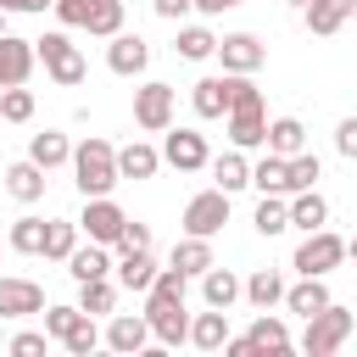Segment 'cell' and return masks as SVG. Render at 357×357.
<instances>
[{"instance_id": "d4e9b609", "label": "cell", "mask_w": 357, "mask_h": 357, "mask_svg": "<svg viewBox=\"0 0 357 357\" xmlns=\"http://www.w3.org/2000/svg\"><path fill=\"white\" fill-rule=\"evenodd\" d=\"M156 167H162V151L145 145V139H134V145L117 151V173L123 178H156Z\"/></svg>"}, {"instance_id": "680465c9", "label": "cell", "mask_w": 357, "mask_h": 357, "mask_svg": "<svg viewBox=\"0 0 357 357\" xmlns=\"http://www.w3.org/2000/svg\"><path fill=\"white\" fill-rule=\"evenodd\" d=\"M50 357H56V351H50ZM61 357H73V351H61Z\"/></svg>"}, {"instance_id": "1f68e13d", "label": "cell", "mask_w": 357, "mask_h": 357, "mask_svg": "<svg viewBox=\"0 0 357 357\" xmlns=\"http://www.w3.org/2000/svg\"><path fill=\"white\" fill-rule=\"evenodd\" d=\"M45 218H17L11 223V251H22V257H45Z\"/></svg>"}, {"instance_id": "83f0119b", "label": "cell", "mask_w": 357, "mask_h": 357, "mask_svg": "<svg viewBox=\"0 0 357 357\" xmlns=\"http://www.w3.org/2000/svg\"><path fill=\"white\" fill-rule=\"evenodd\" d=\"M284 307L301 312V318H318V312L329 307V284H324V279H301V284L284 290Z\"/></svg>"}, {"instance_id": "5bb4252c", "label": "cell", "mask_w": 357, "mask_h": 357, "mask_svg": "<svg viewBox=\"0 0 357 357\" xmlns=\"http://www.w3.org/2000/svg\"><path fill=\"white\" fill-rule=\"evenodd\" d=\"M45 312V290L33 279H0V318H28Z\"/></svg>"}, {"instance_id": "52a82bcc", "label": "cell", "mask_w": 357, "mask_h": 357, "mask_svg": "<svg viewBox=\"0 0 357 357\" xmlns=\"http://www.w3.org/2000/svg\"><path fill=\"white\" fill-rule=\"evenodd\" d=\"M78 229L89 234V245H117V240H123V229H128V212H123L112 195H106V201H84Z\"/></svg>"}, {"instance_id": "ffe728a7", "label": "cell", "mask_w": 357, "mask_h": 357, "mask_svg": "<svg viewBox=\"0 0 357 357\" xmlns=\"http://www.w3.org/2000/svg\"><path fill=\"white\" fill-rule=\"evenodd\" d=\"M201 296H206V307H212V312H229V307L245 296V279H234L229 268H212V273L201 279Z\"/></svg>"}, {"instance_id": "11a10c76", "label": "cell", "mask_w": 357, "mask_h": 357, "mask_svg": "<svg viewBox=\"0 0 357 357\" xmlns=\"http://www.w3.org/2000/svg\"><path fill=\"white\" fill-rule=\"evenodd\" d=\"M0 39H6V11H0Z\"/></svg>"}, {"instance_id": "74e56055", "label": "cell", "mask_w": 357, "mask_h": 357, "mask_svg": "<svg viewBox=\"0 0 357 357\" xmlns=\"http://www.w3.org/2000/svg\"><path fill=\"white\" fill-rule=\"evenodd\" d=\"M78 324H84L78 307H45V335H50V340H67Z\"/></svg>"}, {"instance_id": "603a6c76", "label": "cell", "mask_w": 357, "mask_h": 357, "mask_svg": "<svg viewBox=\"0 0 357 357\" xmlns=\"http://www.w3.org/2000/svg\"><path fill=\"white\" fill-rule=\"evenodd\" d=\"M351 6L357 0H307V28L318 39H329V33H340V22H351Z\"/></svg>"}, {"instance_id": "f907efd6", "label": "cell", "mask_w": 357, "mask_h": 357, "mask_svg": "<svg viewBox=\"0 0 357 357\" xmlns=\"http://www.w3.org/2000/svg\"><path fill=\"white\" fill-rule=\"evenodd\" d=\"M257 357H296V346L284 340V346H257Z\"/></svg>"}, {"instance_id": "484cf974", "label": "cell", "mask_w": 357, "mask_h": 357, "mask_svg": "<svg viewBox=\"0 0 357 357\" xmlns=\"http://www.w3.org/2000/svg\"><path fill=\"white\" fill-rule=\"evenodd\" d=\"M329 223V201L318 195V190H301V195H290V229H307V234H318Z\"/></svg>"}, {"instance_id": "4316f807", "label": "cell", "mask_w": 357, "mask_h": 357, "mask_svg": "<svg viewBox=\"0 0 357 357\" xmlns=\"http://www.w3.org/2000/svg\"><path fill=\"white\" fill-rule=\"evenodd\" d=\"M156 273H162V268H156V257H151V251H134V257H117V284H123V290H145V296H151V284H156Z\"/></svg>"}, {"instance_id": "e575fe53", "label": "cell", "mask_w": 357, "mask_h": 357, "mask_svg": "<svg viewBox=\"0 0 357 357\" xmlns=\"http://www.w3.org/2000/svg\"><path fill=\"white\" fill-rule=\"evenodd\" d=\"M184 61H206V56H218V33L212 28H178V45H173Z\"/></svg>"}, {"instance_id": "8fae6325", "label": "cell", "mask_w": 357, "mask_h": 357, "mask_svg": "<svg viewBox=\"0 0 357 357\" xmlns=\"http://www.w3.org/2000/svg\"><path fill=\"white\" fill-rule=\"evenodd\" d=\"M33 61H39L33 39L6 33V39H0V89H22V84H28V73H33Z\"/></svg>"}, {"instance_id": "7c38bea8", "label": "cell", "mask_w": 357, "mask_h": 357, "mask_svg": "<svg viewBox=\"0 0 357 357\" xmlns=\"http://www.w3.org/2000/svg\"><path fill=\"white\" fill-rule=\"evenodd\" d=\"M106 67H112L117 78H139V73L151 67V45H145L139 33H117V39L106 45Z\"/></svg>"}, {"instance_id": "f546056e", "label": "cell", "mask_w": 357, "mask_h": 357, "mask_svg": "<svg viewBox=\"0 0 357 357\" xmlns=\"http://www.w3.org/2000/svg\"><path fill=\"white\" fill-rule=\"evenodd\" d=\"M251 184H257L262 195H290V162H284V156H262V162L251 167Z\"/></svg>"}, {"instance_id": "ac0fdd59", "label": "cell", "mask_w": 357, "mask_h": 357, "mask_svg": "<svg viewBox=\"0 0 357 357\" xmlns=\"http://www.w3.org/2000/svg\"><path fill=\"white\" fill-rule=\"evenodd\" d=\"M6 195L33 206V201L45 195V167H33L28 156H22V162H11V167H6Z\"/></svg>"}, {"instance_id": "f35d334b", "label": "cell", "mask_w": 357, "mask_h": 357, "mask_svg": "<svg viewBox=\"0 0 357 357\" xmlns=\"http://www.w3.org/2000/svg\"><path fill=\"white\" fill-rule=\"evenodd\" d=\"M257 346H284L290 340V329H284V318H273V312H257V324L245 329Z\"/></svg>"}, {"instance_id": "816d5d0a", "label": "cell", "mask_w": 357, "mask_h": 357, "mask_svg": "<svg viewBox=\"0 0 357 357\" xmlns=\"http://www.w3.org/2000/svg\"><path fill=\"white\" fill-rule=\"evenodd\" d=\"M134 357H173L167 346H145V351H134Z\"/></svg>"}, {"instance_id": "44dd1931", "label": "cell", "mask_w": 357, "mask_h": 357, "mask_svg": "<svg viewBox=\"0 0 357 357\" xmlns=\"http://www.w3.org/2000/svg\"><path fill=\"white\" fill-rule=\"evenodd\" d=\"M284 290H290V284H284V273H279V268H257V273L245 279V301H251L257 312L279 307V301H284Z\"/></svg>"}, {"instance_id": "e0dca14e", "label": "cell", "mask_w": 357, "mask_h": 357, "mask_svg": "<svg viewBox=\"0 0 357 357\" xmlns=\"http://www.w3.org/2000/svg\"><path fill=\"white\" fill-rule=\"evenodd\" d=\"M307 151V128H301V117H273L268 123V156H301Z\"/></svg>"}, {"instance_id": "7bdbcfd3", "label": "cell", "mask_w": 357, "mask_h": 357, "mask_svg": "<svg viewBox=\"0 0 357 357\" xmlns=\"http://www.w3.org/2000/svg\"><path fill=\"white\" fill-rule=\"evenodd\" d=\"M61 351H73V357H89V351H100V335H95V318H84L67 340H61Z\"/></svg>"}, {"instance_id": "60d3db41", "label": "cell", "mask_w": 357, "mask_h": 357, "mask_svg": "<svg viewBox=\"0 0 357 357\" xmlns=\"http://www.w3.org/2000/svg\"><path fill=\"white\" fill-rule=\"evenodd\" d=\"M6 351H11V357H50V335L22 329V335H11V340H6Z\"/></svg>"}, {"instance_id": "9f6ffc18", "label": "cell", "mask_w": 357, "mask_h": 357, "mask_svg": "<svg viewBox=\"0 0 357 357\" xmlns=\"http://www.w3.org/2000/svg\"><path fill=\"white\" fill-rule=\"evenodd\" d=\"M290 6H301V11H307V0H290Z\"/></svg>"}, {"instance_id": "2e32d148", "label": "cell", "mask_w": 357, "mask_h": 357, "mask_svg": "<svg viewBox=\"0 0 357 357\" xmlns=\"http://www.w3.org/2000/svg\"><path fill=\"white\" fill-rule=\"evenodd\" d=\"M167 268H178L184 279H206V273L218 268V262H212V240H190V234H184V240L173 245V257H167Z\"/></svg>"}, {"instance_id": "5b68a950", "label": "cell", "mask_w": 357, "mask_h": 357, "mask_svg": "<svg viewBox=\"0 0 357 357\" xmlns=\"http://www.w3.org/2000/svg\"><path fill=\"white\" fill-rule=\"evenodd\" d=\"M223 223H229V195H223V190L190 195V206H184V234H190V240H212Z\"/></svg>"}, {"instance_id": "836d02e7", "label": "cell", "mask_w": 357, "mask_h": 357, "mask_svg": "<svg viewBox=\"0 0 357 357\" xmlns=\"http://www.w3.org/2000/svg\"><path fill=\"white\" fill-rule=\"evenodd\" d=\"M112 307H117V284H112V279L78 284V312H84V318H100V312H112Z\"/></svg>"}, {"instance_id": "9c48e42d", "label": "cell", "mask_w": 357, "mask_h": 357, "mask_svg": "<svg viewBox=\"0 0 357 357\" xmlns=\"http://www.w3.org/2000/svg\"><path fill=\"white\" fill-rule=\"evenodd\" d=\"M134 123L145 134H167L173 128V89L167 84H139L134 89Z\"/></svg>"}, {"instance_id": "7dc6e473", "label": "cell", "mask_w": 357, "mask_h": 357, "mask_svg": "<svg viewBox=\"0 0 357 357\" xmlns=\"http://www.w3.org/2000/svg\"><path fill=\"white\" fill-rule=\"evenodd\" d=\"M223 357H257V340H251V335H234V340L223 346Z\"/></svg>"}, {"instance_id": "db71d44e", "label": "cell", "mask_w": 357, "mask_h": 357, "mask_svg": "<svg viewBox=\"0 0 357 357\" xmlns=\"http://www.w3.org/2000/svg\"><path fill=\"white\" fill-rule=\"evenodd\" d=\"M89 357H117V351H106V346H100V351H89Z\"/></svg>"}, {"instance_id": "3957f363", "label": "cell", "mask_w": 357, "mask_h": 357, "mask_svg": "<svg viewBox=\"0 0 357 357\" xmlns=\"http://www.w3.org/2000/svg\"><path fill=\"white\" fill-rule=\"evenodd\" d=\"M33 50H39V61H45V73L61 84V89H78L84 84V56H78V45L67 39V33H45V39H33Z\"/></svg>"}, {"instance_id": "cb8c5ba5", "label": "cell", "mask_w": 357, "mask_h": 357, "mask_svg": "<svg viewBox=\"0 0 357 357\" xmlns=\"http://www.w3.org/2000/svg\"><path fill=\"white\" fill-rule=\"evenodd\" d=\"M28 162L33 167H61V162H73V145H67V134H56V128H45V134H33L28 139Z\"/></svg>"}, {"instance_id": "f6af8a7d", "label": "cell", "mask_w": 357, "mask_h": 357, "mask_svg": "<svg viewBox=\"0 0 357 357\" xmlns=\"http://www.w3.org/2000/svg\"><path fill=\"white\" fill-rule=\"evenodd\" d=\"M335 151H340L346 162H357V117H340V128H335Z\"/></svg>"}, {"instance_id": "7402d4cb", "label": "cell", "mask_w": 357, "mask_h": 357, "mask_svg": "<svg viewBox=\"0 0 357 357\" xmlns=\"http://www.w3.org/2000/svg\"><path fill=\"white\" fill-rule=\"evenodd\" d=\"M190 340H195L201 351H223V346L234 340V335H229V312H212V307L195 312V318H190Z\"/></svg>"}, {"instance_id": "4fadbf2b", "label": "cell", "mask_w": 357, "mask_h": 357, "mask_svg": "<svg viewBox=\"0 0 357 357\" xmlns=\"http://www.w3.org/2000/svg\"><path fill=\"white\" fill-rule=\"evenodd\" d=\"M145 340H151V324H145V312H117V318L106 324V351H117V357H134V351H145Z\"/></svg>"}, {"instance_id": "681fc988", "label": "cell", "mask_w": 357, "mask_h": 357, "mask_svg": "<svg viewBox=\"0 0 357 357\" xmlns=\"http://www.w3.org/2000/svg\"><path fill=\"white\" fill-rule=\"evenodd\" d=\"M45 6H56V0H0V11H45Z\"/></svg>"}, {"instance_id": "30bf717a", "label": "cell", "mask_w": 357, "mask_h": 357, "mask_svg": "<svg viewBox=\"0 0 357 357\" xmlns=\"http://www.w3.org/2000/svg\"><path fill=\"white\" fill-rule=\"evenodd\" d=\"M145 324H151V335H156V346H178V340H190V312H184V301H156V296H145Z\"/></svg>"}, {"instance_id": "7a4b0ae2", "label": "cell", "mask_w": 357, "mask_h": 357, "mask_svg": "<svg viewBox=\"0 0 357 357\" xmlns=\"http://www.w3.org/2000/svg\"><path fill=\"white\" fill-rule=\"evenodd\" d=\"M351 329H357V318L329 301L318 318H307V329H301V357H329V351H340Z\"/></svg>"}, {"instance_id": "ba28073f", "label": "cell", "mask_w": 357, "mask_h": 357, "mask_svg": "<svg viewBox=\"0 0 357 357\" xmlns=\"http://www.w3.org/2000/svg\"><path fill=\"white\" fill-rule=\"evenodd\" d=\"M218 61H223V73L251 78V73L268 61V45H262L257 33H223V39H218Z\"/></svg>"}, {"instance_id": "f1b7e54d", "label": "cell", "mask_w": 357, "mask_h": 357, "mask_svg": "<svg viewBox=\"0 0 357 357\" xmlns=\"http://www.w3.org/2000/svg\"><path fill=\"white\" fill-rule=\"evenodd\" d=\"M212 178H218V190H223V195H234V190H245V184H251V162H245L240 151H223V156L212 162Z\"/></svg>"}, {"instance_id": "277c9868", "label": "cell", "mask_w": 357, "mask_h": 357, "mask_svg": "<svg viewBox=\"0 0 357 357\" xmlns=\"http://www.w3.org/2000/svg\"><path fill=\"white\" fill-rule=\"evenodd\" d=\"M346 262V240L340 234H329V229H318V234H307L301 245H296V257H290V268L301 273V279H324L329 268H340Z\"/></svg>"}, {"instance_id": "b9f144b4", "label": "cell", "mask_w": 357, "mask_h": 357, "mask_svg": "<svg viewBox=\"0 0 357 357\" xmlns=\"http://www.w3.org/2000/svg\"><path fill=\"white\" fill-rule=\"evenodd\" d=\"M184 290H190V279H184L178 268H162V273H156V284H151V296H156V301H184Z\"/></svg>"}, {"instance_id": "9a60e30c", "label": "cell", "mask_w": 357, "mask_h": 357, "mask_svg": "<svg viewBox=\"0 0 357 357\" xmlns=\"http://www.w3.org/2000/svg\"><path fill=\"white\" fill-rule=\"evenodd\" d=\"M190 100H195L201 117H229V106H234V78H229V73H223V78L212 73V78H201V84L190 89Z\"/></svg>"}, {"instance_id": "c3c4849f", "label": "cell", "mask_w": 357, "mask_h": 357, "mask_svg": "<svg viewBox=\"0 0 357 357\" xmlns=\"http://www.w3.org/2000/svg\"><path fill=\"white\" fill-rule=\"evenodd\" d=\"M234 6H245V0H195V11H206V17H223V11H234Z\"/></svg>"}, {"instance_id": "ee69618b", "label": "cell", "mask_w": 357, "mask_h": 357, "mask_svg": "<svg viewBox=\"0 0 357 357\" xmlns=\"http://www.w3.org/2000/svg\"><path fill=\"white\" fill-rule=\"evenodd\" d=\"M117 251H123V257L151 251V223H128V229H123V240H117Z\"/></svg>"}, {"instance_id": "8d00e7d4", "label": "cell", "mask_w": 357, "mask_h": 357, "mask_svg": "<svg viewBox=\"0 0 357 357\" xmlns=\"http://www.w3.org/2000/svg\"><path fill=\"white\" fill-rule=\"evenodd\" d=\"M324 178V167H318V156L312 151H301V156H290V195H301V190H312Z\"/></svg>"}, {"instance_id": "ab89813d", "label": "cell", "mask_w": 357, "mask_h": 357, "mask_svg": "<svg viewBox=\"0 0 357 357\" xmlns=\"http://www.w3.org/2000/svg\"><path fill=\"white\" fill-rule=\"evenodd\" d=\"M95 11H100V0H56L61 28H89V22H95Z\"/></svg>"}, {"instance_id": "4dcf8cb0", "label": "cell", "mask_w": 357, "mask_h": 357, "mask_svg": "<svg viewBox=\"0 0 357 357\" xmlns=\"http://www.w3.org/2000/svg\"><path fill=\"white\" fill-rule=\"evenodd\" d=\"M251 223H257V234H284L290 229V201H279V195H262L257 201V212H251Z\"/></svg>"}, {"instance_id": "91938a15", "label": "cell", "mask_w": 357, "mask_h": 357, "mask_svg": "<svg viewBox=\"0 0 357 357\" xmlns=\"http://www.w3.org/2000/svg\"><path fill=\"white\" fill-rule=\"evenodd\" d=\"M329 357H340V351H329Z\"/></svg>"}, {"instance_id": "d6986e66", "label": "cell", "mask_w": 357, "mask_h": 357, "mask_svg": "<svg viewBox=\"0 0 357 357\" xmlns=\"http://www.w3.org/2000/svg\"><path fill=\"white\" fill-rule=\"evenodd\" d=\"M117 262H112V251L106 245H78L73 257H67V273L78 279V284H95V279H106Z\"/></svg>"}, {"instance_id": "8992f818", "label": "cell", "mask_w": 357, "mask_h": 357, "mask_svg": "<svg viewBox=\"0 0 357 357\" xmlns=\"http://www.w3.org/2000/svg\"><path fill=\"white\" fill-rule=\"evenodd\" d=\"M162 162L178 167V173H201V167H212L206 134H195V128H167V139H162Z\"/></svg>"}, {"instance_id": "d590c367", "label": "cell", "mask_w": 357, "mask_h": 357, "mask_svg": "<svg viewBox=\"0 0 357 357\" xmlns=\"http://www.w3.org/2000/svg\"><path fill=\"white\" fill-rule=\"evenodd\" d=\"M33 117V89H0V123H28Z\"/></svg>"}, {"instance_id": "6f0895ef", "label": "cell", "mask_w": 357, "mask_h": 357, "mask_svg": "<svg viewBox=\"0 0 357 357\" xmlns=\"http://www.w3.org/2000/svg\"><path fill=\"white\" fill-rule=\"evenodd\" d=\"M351 22H357V6H351Z\"/></svg>"}, {"instance_id": "6da1fadb", "label": "cell", "mask_w": 357, "mask_h": 357, "mask_svg": "<svg viewBox=\"0 0 357 357\" xmlns=\"http://www.w3.org/2000/svg\"><path fill=\"white\" fill-rule=\"evenodd\" d=\"M73 178H78L84 201H106L112 184L123 178V173H117V151H112V139L89 134L84 145H73Z\"/></svg>"}, {"instance_id": "f5cc1de1", "label": "cell", "mask_w": 357, "mask_h": 357, "mask_svg": "<svg viewBox=\"0 0 357 357\" xmlns=\"http://www.w3.org/2000/svg\"><path fill=\"white\" fill-rule=\"evenodd\" d=\"M346 257H351V262H357V234H351V240H346Z\"/></svg>"}, {"instance_id": "bcb514c9", "label": "cell", "mask_w": 357, "mask_h": 357, "mask_svg": "<svg viewBox=\"0 0 357 357\" xmlns=\"http://www.w3.org/2000/svg\"><path fill=\"white\" fill-rule=\"evenodd\" d=\"M151 11H156V17H167V22H178L184 11H195V0H151Z\"/></svg>"}, {"instance_id": "d6a6232c", "label": "cell", "mask_w": 357, "mask_h": 357, "mask_svg": "<svg viewBox=\"0 0 357 357\" xmlns=\"http://www.w3.org/2000/svg\"><path fill=\"white\" fill-rule=\"evenodd\" d=\"M73 251H78V223L50 218V229H45V257H50V262H67Z\"/></svg>"}]
</instances>
